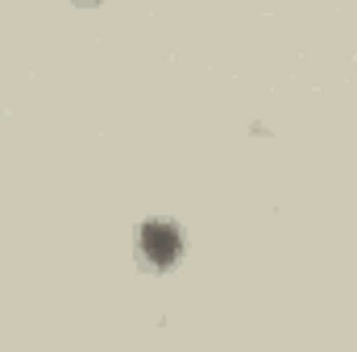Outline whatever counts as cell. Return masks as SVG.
Wrapping results in <instances>:
<instances>
[{"label": "cell", "instance_id": "obj_1", "mask_svg": "<svg viewBox=\"0 0 357 352\" xmlns=\"http://www.w3.org/2000/svg\"><path fill=\"white\" fill-rule=\"evenodd\" d=\"M178 253H183V232H178L175 224L150 220V224L142 228V257H146L150 265L167 269L171 262H178Z\"/></svg>", "mask_w": 357, "mask_h": 352}]
</instances>
